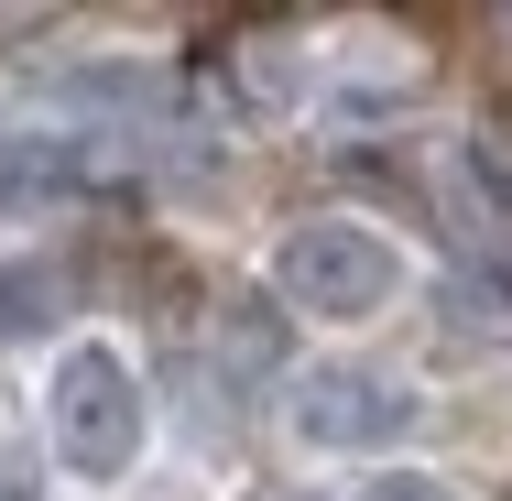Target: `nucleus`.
Masks as SVG:
<instances>
[{"label":"nucleus","mask_w":512,"mask_h":501,"mask_svg":"<svg viewBox=\"0 0 512 501\" xmlns=\"http://www.w3.org/2000/svg\"><path fill=\"white\" fill-rule=\"evenodd\" d=\"M273 284H284V305H306V316H371V305L393 295V251L360 218H306L273 251Z\"/></svg>","instance_id":"nucleus-2"},{"label":"nucleus","mask_w":512,"mask_h":501,"mask_svg":"<svg viewBox=\"0 0 512 501\" xmlns=\"http://www.w3.org/2000/svg\"><path fill=\"white\" fill-rule=\"evenodd\" d=\"M360 501H458V491H447V480H425V469H382Z\"/></svg>","instance_id":"nucleus-8"},{"label":"nucleus","mask_w":512,"mask_h":501,"mask_svg":"<svg viewBox=\"0 0 512 501\" xmlns=\"http://www.w3.org/2000/svg\"><path fill=\"white\" fill-rule=\"evenodd\" d=\"M66 316H77V262H55V251L0 262V327H11V338H44V327H66Z\"/></svg>","instance_id":"nucleus-4"},{"label":"nucleus","mask_w":512,"mask_h":501,"mask_svg":"<svg viewBox=\"0 0 512 501\" xmlns=\"http://www.w3.org/2000/svg\"><path fill=\"white\" fill-rule=\"evenodd\" d=\"M295 425H306L316 447H382V436L414 425V403L393 382H371V371H316L306 393H295Z\"/></svg>","instance_id":"nucleus-3"},{"label":"nucleus","mask_w":512,"mask_h":501,"mask_svg":"<svg viewBox=\"0 0 512 501\" xmlns=\"http://www.w3.org/2000/svg\"><path fill=\"white\" fill-rule=\"evenodd\" d=\"M0 501H33V469H22L11 447H0Z\"/></svg>","instance_id":"nucleus-9"},{"label":"nucleus","mask_w":512,"mask_h":501,"mask_svg":"<svg viewBox=\"0 0 512 501\" xmlns=\"http://www.w3.org/2000/svg\"><path fill=\"white\" fill-rule=\"evenodd\" d=\"M44 414H55V458L77 480H120L142 458V382L120 371V349H66Z\"/></svg>","instance_id":"nucleus-1"},{"label":"nucleus","mask_w":512,"mask_h":501,"mask_svg":"<svg viewBox=\"0 0 512 501\" xmlns=\"http://www.w3.org/2000/svg\"><path fill=\"white\" fill-rule=\"evenodd\" d=\"M469 175H480L491 218L512 229V120H480V131H469Z\"/></svg>","instance_id":"nucleus-6"},{"label":"nucleus","mask_w":512,"mask_h":501,"mask_svg":"<svg viewBox=\"0 0 512 501\" xmlns=\"http://www.w3.org/2000/svg\"><path fill=\"white\" fill-rule=\"evenodd\" d=\"M66 186H77V142H44V131L0 142V218H22V207H55Z\"/></svg>","instance_id":"nucleus-5"},{"label":"nucleus","mask_w":512,"mask_h":501,"mask_svg":"<svg viewBox=\"0 0 512 501\" xmlns=\"http://www.w3.org/2000/svg\"><path fill=\"white\" fill-rule=\"evenodd\" d=\"M273 349H284V327H273L262 305H229V360H240V371H262Z\"/></svg>","instance_id":"nucleus-7"}]
</instances>
